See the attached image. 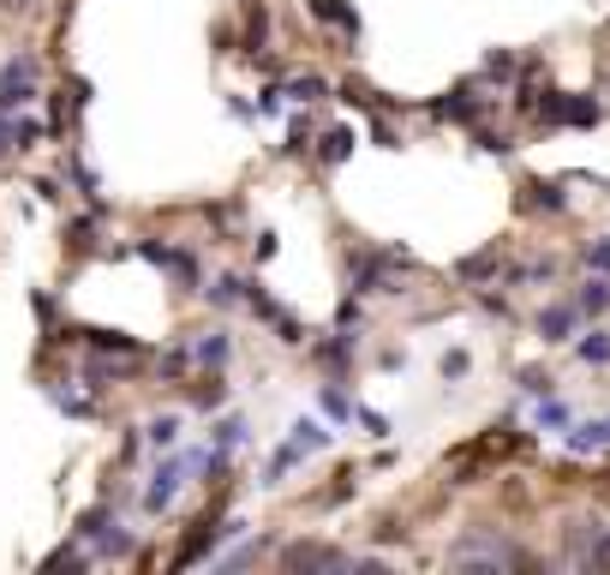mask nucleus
Wrapping results in <instances>:
<instances>
[{"label": "nucleus", "mask_w": 610, "mask_h": 575, "mask_svg": "<svg viewBox=\"0 0 610 575\" xmlns=\"http://www.w3.org/2000/svg\"><path fill=\"white\" fill-rule=\"evenodd\" d=\"M413 270V253H401V246H383V253H371V246H360V253L348 258V294H395V276Z\"/></svg>", "instance_id": "nucleus-1"}, {"label": "nucleus", "mask_w": 610, "mask_h": 575, "mask_svg": "<svg viewBox=\"0 0 610 575\" xmlns=\"http://www.w3.org/2000/svg\"><path fill=\"white\" fill-rule=\"evenodd\" d=\"M490 102H497V96H490V84L479 79V72H473V79L449 84L443 96H431L425 114H431V121H449V126H479L485 114H490Z\"/></svg>", "instance_id": "nucleus-2"}, {"label": "nucleus", "mask_w": 610, "mask_h": 575, "mask_svg": "<svg viewBox=\"0 0 610 575\" xmlns=\"http://www.w3.org/2000/svg\"><path fill=\"white\" fill-rule=\"evenodd\" d=\"M449 564H461V569H497V564L527 569V564H533V552H520V545L497 540V534H485V527H473L467 540H455V545H449Z\"/></svg>", "instance_id": "nucleus-3"}, {"label": "nucleus", "mask_w": 610, "mask_h": 575, "mask_svg": "<svg viewBox=\"0 0 610 575\" xmlns=\"http://www.w3.org/2000/svg\"><path fill=\"white\" fill-rule=\"evenodd\" d=\"M37 79H42L37 54H12V61L0 66V114H24V109H31V102L42 96Z\"/></svg>", "instance_id": "nucleus-4"}, {"label": "nucleus", "mask_w": 610, "mask_h": 575, "mask_svg": "<svg viewBox=\"0 0 610 575\" xmlns=\"http://www.w3.org/2000/svg\"><path fill=\"white\" fill-rule=\"evenodd\" d=\"M533 121L539 126H599L604 109L592 96H569V91H545L533 102Z\"/></svg>", "instance_id": "nucleus-5"}, {"label": "nucleus", "mask_w": 610, "mask_h": 575, "mask_svg": "<svg viewBox=\"0 0 610 575\" xmlns=\"http://www.w3.org/2000/svg\"><path fill=\"white\" fill-rule=\"evenodd\" d=\"M132 253H138L144 264H156V270H168L174 283H180V288H198V283H204L198 258H192L186 246H168V240H138V246H132Z\"/></svg>", "instance_id": "nucleus-6"}, {"label": "nucleus", "mask_w": 610, "mask_h": 575, "mask_svg": "<svg viewBox=\"0 0 610 575\" xmlns=\"http://www.w3.org/2000/svg\"><path fill=\"white\" fill-rule=\"evenodd\" d=\"M180 485H186V462L168 450V462H156L151 468V485H144V510L162 515V510H174V497H180Z\"/></svg>", "instance_id": "nucleus-7"}, {"label": "nucleus", "mask_w": 610, "mask_h": 575, "mask_svg": "<svg viewBox=\"0 0 610 575\" xmlns=\"http://www.w3.org/2000/svg\"><path fill=\"white\" fill-rule=\"evenodd\" d=\"M281 564L288 569H348V552L318 545V540H293V545H281Z\"/></svg>", "instance_id": "nucleus-8"}, {"label": "nucleus", "mask_w": 610, "mask_h": 575, "mask_svg": "<svg viewBox=\"0 0 610 575\" xmlns=\"http://www.w3.org/2000/svg\"><path fill=\"white\" fill-rule=\"evenodd\" d=\"M533 330H539V342L545 348H562L569 336L580 330V312H575V300H550L539 318H533Z\"/></svg>", "instance_id": "nucleus-9"}, {"label": "nucleus", "mask_w": 610, "mask_h": 575, "mask_svg": "<svg viewBox=\"0 0 610 575\" xmlns=\"http://www.w3.org/2000/svg\"><path fill=\"white\" fill-rule=\"evenodd\" d=\"M360 151V126H330L311 138V156H318V168H341V162H353Z\"/></svg>", "instance_id": "nucleus-10"}, {"label": "nucleus", "mask_w": 610, "mask_h": 575, "mask_svg": "<svg viewBox=\"0 0 610 575\" xmlns=\"http://www.w3.org/2000/svg\"><path fill=\"white\" fill-rule=\"evenodd\" d=\"M306 12H311L318 24H330V31H341V37H348V54H353V42H360V31H365V24H360V12H353L348 0H306Z\"/></svg>", "instance_id": "nucleus-11"}, {"label": "nucleus", "mask_w": 610, "mask_h": 575, "mask_svg": "<svg viewBox=\"0 0 610 575\" xmlns=\"http://www.w3.org/2000/svg\"><path fill=\"white\" fill-rule=\"evenodd\" d=\"M562 450H569V455H604L610 450V414L604 420H569Z\"/></svg>", "instance_id": "nucleus-12"}, {"label": "nucleus", "mask_w": 610, "mask_h": 575, "mask_svg": "<svg viewBox=\"0 0 610 575\" xmlns=\"http://www.w3.org/2000/svg\"><path fill=\"white\" fill-rule=\"evenodd\" d=\"M353 348L360 342H348V336H323V342H306V353H311V366H323V372L330 378H348L353 372Z\"/></svg>", "instance_id": "nucleus-13"}, {"label": "nucleus", "mask_w": 610, "mask_h": 575, "mask_svg": "<svg viewBox=\"0 0 610 575\" xmlns=\"http://www.w3.org/2000/svg\"><path fill=\"white\" fill-rule=\"evenodd\" d=\"M192 366H204V372H221V366L234 360V336L228 330H204V336H192Z\"/></svg>", "instance_id": "nucleus-14"}, {"label": "nucleus", "mask_w": 610, "mask_h": 575, "mask_svg": "<svg viewBox=\"0 0 610 575\" xmlns=\"http://www.w3.org/2000/svg\"><path fill=\"white\" fill-rule=\"evenodd\" d=\"M288 444L300 450V455H318V450H330V444H335V432H330L323 420H306V414H300V420L288 425Z\"/></svg>", "instance_id": "nucleus-15"}, {"label": "nucleus", "mask_w": 610, "mask_h": 575, "mask_svg": "<svg viewBox=\"0 0 610 575\" xmlns=\"http://www.w3.org/2000/svg\"><path fill=\"white\" fill-rule=\"evenodd\" d=\"M575 312L580 318H604L610 312V276H587V283L575 288Z\"/></svg>", "instance_id": "nucleus-16"}, {"label": "nucleus", "mask_w": 610, "mask_h": 575, "mask_svg": "<svg viewBox=\"0 0 610 575\" xmlns=\"http://www.w3.org/2000/svg\"><path fill=\"white\" fill-rule=\"evenodd\" d=\"M569 420H575V408L562 402L557 390H550V396H539V402H533V425H539V432H569Z\"/></svg>", "instance_id": "nucleus-17"}, {"label": "nucleus", "mask_w": 610, "mask_h": 575, "mask_svg": "<svg viewBox=\"0 0 610 575\" xmlns=\"http://www.w3.org/2000/svg\"><path fill=\"white\" fill-rule=\"evenodd\" d=\"M323 96H330V79H323V72H293V79L281 84V102H300V109L306 102H323Z\"/></svg>", "instance_id": "nucleus-18"}, {"label": "nucleus", "mask_w": 610, "mask_h": 575, "mask_svg": "<svg viewBox=\"0 0 610 575\" xmlns=\"http://www.w3.org/2000/svg\"><path fill=\"white\" fill-rule=\"evenodd\" d=\"M204 300L216 306V312H234V306H246V276H234V270H221L210 288H204Z\"/></svg>", "instance_id": "nucleus-19"}, {"label": "nucleus", "mask_w": 610, "mask_h": 575, "mask_svg": "<svg viewBox=\"0 0 610 575\" xmlns=\"http://www.w3.org/2000/svg\"><path fill=\"white\" fill-rule=\"evenodd\" d=\"M569 342H575V360L580 366H610V336L599 330V324H592V330H575Z\"/></svg>", "instance_id": "nucleus-20"}, {"label": "nucleus", "mask_w": 610, "mask_h": 575, "mask_svg": "<svg viewBox=\"0 0 610 575\" xmlns=\"http://www.w3.org/2000/svg\"><path fill=\"white\" fill-rule=\"evenodd\" d=\"M180 432H186L180 414H156L151 425H144V444L151 450H180Z\"/></svg>", "instance_id": "nucleus-21"}, {"label": "nucleus", "mask_w": 610, "mask_h": 575, "mask_svg": "<svg viewBox=\"0 0 610 575\" xmlns=\"http://www.w3.org/2000/svg\"><path fill=\"white\" fill-rule=\"evenodd\" d=\"M527 211H550V216L569 211V198H562V181H527Z\"/></svg>", "instance_id": "nucleus-22"}, {"label": "nucleus", "mask_w": 610, "mask_h": 575, "mask_svg": "<svg viewBox=\"0 0 610 575\" xmlns=\"http://www.w3.org/2000/svg\"><path fill=\"white\" fill-rule=\"evenodd\" d=\"M330 330H335V336H348V342H360V330H365V306H360V294H348V300L335 306Z\"/></svg>", "instance_id": "nucleus-23"}, {"label": "nucleus", "mask_w": 610, "mask_h": 575, "mask_svg": "<svg viewBox=\"0 0 610 575\" xmlns=\"http://www.w3.org/2000/svg\"><path fill=\"white\" fill-rule=\"evenodd\" d=\"M515 72H520L515 49H485V66H479V79H485V84H497V91H503V84H509Z\"/></svg>", "instance_id": "nucleus-24"}, {"label": "nucleus", "mask_w": 610, "mask_h": 575, "mask_svg": "<svg viewBox=\"0 0 610 575\" xmlns=\"http://www.w3.org/2000/svg\"><path fill=\"white\" fill-rule=\"evenodd\" d=\"M497 270H503V253H497V246H485V253H473V258L455 264L461 283H485V276H497Z\"/></svg>", "instance_id": "nucleus-25"}, {"label": "nucleus", "mask_w": 610, "mask_h": 575, "mask_svg": "<svg viewBox=\"0 0 610 575\" xmlns=\"http://www.w3.org/2000/svg\"><path fill=\"white\" fill-rule=\"evenodd\" d=\"M49 396H54V408H61V414H72V420H96V402H91V396L66 390V383H49Z\"/></svg>", "instance_id": "nucleus-26"}, {"label": "nucleus", "mask_w": 610, "mask_h": 575, "mask_svg": "<svg viewBox=\"0 0 610 575\" xmlns=\"http://www.w3.org/2000/svg\"><path fill=\"white\" fill-rule=\"evenodd\" d=\"M240 444H246V420H240V414L216 420V432H210V450H216V455H234Z\"/></svg>", "instance_id": "nucleus-27"}, {"label": "nucleus", "mask_w": 610, "mask_h": 575, "mask_svg": "<svg viewBox=\"0 0 610 575\" xmlns=\"http://www.w3.org/2000/svg\"><path fill=\"white\" fill-rule=\"evenodd\" d=\"M192 408H198V414H216V408H228V383H221V372H210L198 383V390H192Z\"/></svg>", "instance_id": "nucleus-28"}, {"label": "nucleus", "mask_w": 610, "mask_h": 575, "mask_svg": "<svg viewBox=\"0 0 610 575\" xmlns=\"http://www.w3.org/2000/svg\"><path fill=\"white\" fill-rule=\"evenodd\" d=\"M473 144H479L485 156H515V151H520V138H515V132H490L485 121L473 126Z\"/></svg>", "instance_id": "nucleus-29"}, {"label": "nucleus", "mask_w": 610, "mask_h": 575, "mask_svg": "<svg viewBox=\"0 0 610 575\" xmlns=\"http://www.w3.org/2000/svg\"><path fill=\"white\" fill-rule=\"evenodd\" d=\"M263 37H270V7H263V0H246V49L258 54Z\"/></svg>", "instance_id": "nucleus-30"}, {"label": "nucleus", "mask_w": 610, "mask_h": 575, "mask_svg": "<svg viewBox=\"0 0 610 575\" xmlns=\"http://www.w3.org/2000/svg\"><path fill=\"white\" fill-rule=\"evenodd\" d=\"M318 402H323V414H330V420H353V396L341 390V378L323 383V390H318Z\"/></svg>", "instance_id": "nucleus-31"}, {"label": "nucleus", "mask_w": 610, "mask_h": 575, "mask_svg": "<svg viewBox=\"0 0 610 575\" xmlns=\"http://www.w3.org/2000/svg\"><path fill=\"white\" fill-rule=\"evenodd\" d=\"M515 288H539V283H557V258H533V264H520V270L509 276Z\"/></svg>", "instance_id": "nucleus-32"}, {"label": "nucleus", "mask_w": 610, "mask_h": 575, "mask_svg": "<svg viewBox=\"0 0 610 575\" xmlns=\"http://www.w3.org/2000/svg\"><path fill=\"white\" fill-rule=\"evenodd\" d=\"M311 138H318V126H311L306 114H293V121H288V144H281V151H288V156H311Z\"/></svg>", "instance_id": "nucleus-33"}, {"label": "nucleus", "mask_w": 610, "mask_h": 575, "mask_svg": "<svg viewBox=\"0 0 610 575\" xmlns=\"http://www.w3.org/2000/svg\"><path fill=\"white\" fill-rule=\"evenodd\" d=\"M557 390V378L545 372V366H520V396H533V402H539V396H550Z\"/></svg>", "instance_id": "nucleus-34"}, {"label": "nucleus", "mask_w": 610, "mask_h": 575, "mask_svg": "<svg viewBox=\"0 0 610 575\" xmlns=\"http://www.w3.org/2000/svg\"><path fill=\"white\" fill-rule=\"evenodd\" d=\"M96 216H102V204H96ZM96 216H79V223L66 228V246H72V253H91V246H96Z\"/></svg>", "instance_id": "nucleus-35"}, {"label": "nucleus", "mask_w": 610, "mask_h": 575, "mask_svg": "<svg viewBox=\"0 0 610 575\" xmlns=\"http://www.w3.org/2000/svg\"><path fill=\"white\" fill-rule=\"evenodd\" d=\"M66 168H72V186H79L91 204H102V198H96V192H102V181H96V168H91V162H84V156H72Z\"/></svg>", "instance_id": "nucleus-36"}, {"label": "nucleus", "mask_w": 610, "mask_h": 575, "mask_svg": "<svg viewBox=\"0 0 610 575\" xmlns=\"http://www.w3.org/2000/svg\"><path fill=\"white\" fill-rule=\"evenodd\" d=\"M437 372H443V383H461V378L473 372V353H467V348H449V353L437 360Z\"/></svg>", "instance_id": "nucleus-37"}, {"label": "nucleus", "mask_w": 610, "mask_h": 575, "mask_svg": "<svg viewBox=\"0 0 610 575\" xmlns=\"http://www.w3.org/2000/svg\"><path fill=\"white\" fill-rule=\"evenodd\" d=\"M84 564H91V557H84L79 545H61V552L42 557V569H84Z\"/></svg>", "instance_id": "nucleus-38"}, {"label": "nucleus", "mask_w": 610, "mask_h": 575, "mask_svg": "<svg viewBox=\"0 0 610 575\" xmlns=\"http://www.w3.org/2000/svg\"><path fill=\"white\" fill-rule=\"evenodd\" d=\"M251 114H258V121H276V114H281V84H270V91H258V102H251Z\"/></svg>", "instance_id": "nucleus-39"}, {"label": "nucleus", "mask_w": 610, "mask_h": 575, "mask_svg": "<svg viewBox=\"0 0 610 575\" xmlns=\"http://www.w3.org/2000/svg\"><path fill=\"white\" fill-rule=\"evenodd\" d=\"M371 138H378V144H383V151H401V132H395L390 121H383V114H378V109H371Z\"/></svg>", "instance_id": "nucleus-40"}, {"label": "nucleus", "mask_w": 610, "mask_h": 575, "mask_svg": "<svg viewBox=\"0 0 610 575\" xmlns=\"http://www.w3.org/2000/svg\"><path fill=\"white\" fill-rule=\"evenodd\" d=\"M587 270L592 276H610V240H592L587 246Z\"/></svg>", "instance_id": "nucleus-41"}, {"label": "nucleus", "mask_w": 610, "mask_h": 575, "mask_svg": "<svg viewBox=\"0 0 610 575\" xmlns=\"http://www.w3.org/2000/svg\"><path fill=\"white\" fill-rule=\"evenodd\" d=\"M353 420H360V425H365V432H378V438H390V420H383V414H378V408H360V402H353Z\"/></svg>", "instance_id": "nucleus-42"}, {"label": "nucleus", "mask_w": 610, "mask_h": 575, "mask_svg": "<svg viewBox=\"0 0 610 575\" xmlns=\"http://www.w3.org/2000/svg\"><path fill=\"white\" fill-rule=\"evenodd\" d=\"M479 312H485V318H497V324H509V318H515V306H509V300H497V294H479Z\"/></svg>", "instance_id": "nucleus-43"}, {"label": "nucleus", "mask_w": 610, "mask_h": 575, "mask_svg": "<svg viewBox=\"0 0 610 575\" xmlns=\"http://www.w3.org/2000/svg\"><path fill=\"white\" fill-rule=\"evenodd\" d=\"M251 253H258V264H270L281 253V240H276V228H258V240H251Z\"/></svg>", "instance_id": "nucleus-44"}, {"label": "nucleus", "mask_w": 610, "mask_h": 575, "mask_svg": "<svg viewBox=\"0 0 610 575\" xmlns=\"http://www.w3.org/2000/svg\"><path fill=\"white\" fill-rule=\"evenodd\" d=\"M0 156H19V126H12V114H0Z\"/></svg>", "instance_id": "nucleus-45"}, {"label": "nucleus", "mask_w": 610, "mask_h": 575, "mask_svg": "<svg viewBox=\"0 0 610 575\" xmlns=\"http://www.w3.org/2000/svg\"><path fill=\"white\" fill-rule=\"evenodd\" d=\"M378 366H383V372H395V366H407V353H401V348H383Z\"/></svg>", "instance_id": "nucleus-46"}]
</instances>
